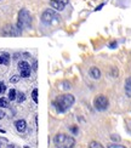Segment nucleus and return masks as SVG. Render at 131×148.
Here are the masks:
<instances>
[{
  "instance_id": "9d476101",
  "label": "nucleus",
  "mask_w": 131,
  "mask_h": 148,
  "mask_svg": "<svg viewBox=\"0 0 131 148\" xmlns=\"http://www.w3.org/2000/svg\"><path fill=\"white\" fill-rule=\"evenodd\" d=\"M10 62V55L8 52L0 53V64H9Z\"/></svg>"
},
{
  "instance_id": "6ab92c4d",
  "label": "nucleus",
  "mask_w": 131,
  "mask_h": 148,
  "mask_svg": "<svg viewBox=\"0 0 131 148\" xmlns=\"http://www.w3.org/2000/svg\"><path fill=\"white\" fill-rule=\"evenodd\" d=\"M5 90H6V88H5L4 83H1V82H0V94H1V92H4Z\"/></svg>"
},
{
  "instance_id": "2eb2a0df",
  "label": "nucleus",
  "mask_w": 131,
  "mask_h": 148,
  "mask_svg": "<svg viewBox=\"0 0 131 148\" xmlns=\"http://www.w3.org/2000/svg\"><path fill=\"white\" fill-rule=\"evenodd\" d=\"M0 107H3V108L9 107V101L6 100L5 97H1V98H0Z\"/></svg>"
},
{
  "instance_id": "423d86ee",
  "label": "nucleus",
  "mask_w": 131,
  "mask_h": 148,
  "mask_svg": "<svg viewBox=\"0 0 131 148\" xmlns=\"http://www.w3.org/2000/svg\"><path fill=\"white\" fill-rule=\"evenodd\" d=\"M18 69H20L22 78H28L30 75V66L26 61H21V62L18 63Z\"/></svg>"
},
{
  "instance_id": "1a4fd4ad",
  "label": "nucleus",
  "mask_w": 131,
  "mask_h": 148,
  "mask_svg": "<svg viewBox=\"0 0 131 148\" xmlns=\"http://www.w3.org/2000/svg\"><path fill=\"white\" fill-rule=\"evenodd\" d=\"M89 73H90V77L92 79H99V77H101V72H99V69L97 68V67H92V68H90Z\"/></svg>"
},
{
  "instance_id": "7ed1b4c3",
  "label": "nucleus",
  "mask_w": 131,
  "mask_h": 148,
  "mask_svg": "<svg viewBox=\"0 0 131 148\" xmlns=\"http://www.w3.org/2000/svg\"><path fill=\"white\" fill-rule=\"evenodd\" d=\"M30 23H32V16L26 10L22 9L18 14V20H17V28L18 29H24L30 27Z\"/></svg>"
},
{
  "instance_id": "0eeeda50",
  "label": "nucleus",
  "mask_w": 131,
  "mask_h": 148,
  "mask_svg": "<svg viewBox=\"0 0 131 148\" xmlns=\"http://www.w3.org/2000/svg\"><path fill=\"white\" fill-rule=\"evenodd\" d=\"M68 3H69V0H51L50 5H51V8H53L56 11H62Z\"/></svg>"
},
{
  "instance_id": "412c9836",
  "label": "nucleus",
  "mask_w": 131,
  "mask_h": 148,
  "mask_svg": "<svg viewBox=\"0 0 131 148\" xmlns=\"http://www.w3.org/2000/svg\"><path fill=\"white\" fill-rule=\"evenodd\" d=\"M63 86H64L63 89H67V90H68V89H71V88H69V84H68V83H64V84H63Z\"/></svg>"
},
{
  "instance_id": "4be33fe9",
  "label": "nucleus",
  "mask_w": 131,
  "mask_h": 148,
  "mask_svg": "<svg viewBox=\"0 0 131 148\" xmlns=\"http://www.w3.org/2000/svg\"><path fill=\"white\" fill-rule=\"evenodd\" d=\"M4 116H5L4 112H3V110H0V119H3V118H4Z\"/></svg>"
},
{
  "instance_id": "9b49d317",
  "label": "nucleus",
  "mask_w": 131,
  "mask_h": 148,
  "mask_svg": "<svg viewBox=\"0 0 131 148\" xmlns=\"http://www.w3.org/2000/svg\"><path fill=\"white\" fill-rule=\"evenodd\" d=\"M125 94L128 95V97H131V77L128 78L125 82Z\"/></svg>"
},
{
  "instance_id": "aec40b11",
  "label": "nucleus",
  "mask_w": 131,
  "mask_h": 148,
  "mask_svg": "<svg viewBox=\"0 0 131 148\" xmlns=\"http://www.w3.org/2000/svg\"><path fill=\"white\" fill-rule=\"evenodd\" d=\"M36 68H38V63H36L35 61H34V63H33V68H32V69H33V71H36Z\"/></svg>"
},
{
  "instance_id": "f257e3e1",
  "label": "nucleus",
  "mask_w": 131,
  "mask_h": 148,
  "mask_svg": "<svg viewBox=\"0 0 131 148\" xmlns=\"http://www.w3.org/2000/svg\"><path fill=\"white\" fill-rule=\"evenodd\" d=\"M74 101H75L74 96L68 94V95H61L58 97H56V100L52 102V104H53V107L57 112L63 113L74 103Z\"/></svg>"
},
{
  "instance_id": "f3484780",
  "label": "nucleus",
  "mask_w": 131,
  "mask_h": 148,
  "mask_svg": "<svg viewBox=\"0 0 131 148\" xmlns=\"http://www.w3.org/2000/svg\"><path fill=\"white\" fill-rule=\"evenodd\" d=\"M108 148H126V147H124L121 145H115V143H112L108 146Z\"/></svg>"
},
{
  "instance_id": "6e6552de",
  "label": "nucleus",
  "mask_w": 131,
  "mask_h": 148,
  "mask_svg": "<svg viewBox=\"0 0 131 148\" xmlns=\"http://www.w3.org/2000/svg\"><path fill=\"white\" fill-rule=\"evenodd\" d=\"M15 126H16V129H17V131L23 132L24 130H26V127H27V123L24 121L23 119H21V120H17V121L15 123Z\"/></svg>"
},
{
  "instance_id": "20e7f679",
  "label": "nucleus",
  "mask_w": 131,
  "mask_h": 148,
  "mask_svg": "<svg viewBox=\"0 0 131 148\" xmlns=\"http://www.w3.org/2000/svg\"><path fill=\"white\" fill-rule=\"evenodd\" d=\"M60 21V16L56 14L55 10H46L41 15V22L45 24H52Z\"/></svg>"
},
{
  "instance_id": "dca6fc26",
  "label": "nucleus",
  "mask_w": 131,
  "mask_h": 148,
  "mask_svg": "<svg viewBox=\"0 0 131 148\" xmlns=\"http://www.w3.org/2000/svg\"><path fill=\"white\" fill-rule=\"evenodd\" d=\"M32 98H33V101L38 103V90L34 89L33 92H32Z\"/></svg>"
},
{
  "instance_id": "b1692460",
  "label": "nucleus",
  "mask_w": 131,
  "mask_h": 148,
  "mask_svg": "<svg viewBox=\"0 0 131 148\" xmlns=\"http://www.w3.org/2000/svg\"><path fill=\"white\" fill-rule=\"evenodd\" d=\"M9 148H16V147H15L14 145H10V146H9Z\"/></svg>"
},
{
  "instance_id": "f03ea898",
  "label": "nucleus",
  "mask_w": 131,
  "mask_h": 148,
  "mask_svg": "<svg viewBox=\"0 0 131 148\" xmlns=\"http://www.w3.org/2000/svg\"><path fill=\"white\" fill-rule=\"evenodd\" d=\"M53 143L57 148H73L75 146V140L64 134H58L53 137Z\"/></svg>"
},
{
  "instance_id": "ddd939ff",
  "label": "nucleus",
  "mask_w": 131,
  "mask_h": 148,
  "mask_svg": "<svg viewBox=\"0 0 131 148\" xmlns=\"http://www.w3.org/2000/svg\"><path fill=\"white\" fill-rule=\"evenodd\" d=\"M89 148H104L99 142H96V141H92V142H90L89 145Z\"/></svg>"
},
{
  "instance_id": "39448f33",
  "label": "nucleus",
  "mask_w": 131,
  "mask_h": 148,
  "mask_svg": "<svg viewBox=\"0 0 131 148\" xmlns=\"http://www.w3.org/2000/svg\"><path fill=\"white\" fill-rule=\"evenodd\" d=\"M108 103H109L108 98L106 97L104 95H98L95 98V101H93V106H95V108L97 110H104V109H107Z\"/></svg>"
},
{
  "instance_id": "f8f14e48",
  "label": "nucleus",
  "mask_w": 131,
  "mask_h": 148,
  "mask_svg": "<svg viewBox=\"0 0 131 148\" xmlns=\"http://www.w3.org/2000/svg\"><path fill=\"white\" fill-rule=\"evenodd\" d=\"M16 96H17L16 90H15V89H11V90H10V92H9V100H10V101L16 100Z\"/></svg>"
},
{
  "instance_id": "5701e85b",
  "label": "nucleus",
  "mask_w": 131,
  "mask_h": 148,
  "mask_svg": "<svg viewBox=\"0 0 131 148\" xmlns=\"http://www.w3.org/2000/svg\"><path fill=\"white\" fill-rule=\"evenodd\" d=\"M109 46H110V47H115V46H117V42H115V41H114V42H112Z\"/></svg>"
},
{
  "instance_id": "4468645a",
  "label": "nucleus",
  "mask_w": 131,
  "mask_h": 148,
  "mask_svg": "<svg viewBox=\"0 0 131 148\" xmlns=\"http://www.w3.org/2000/svg\"><path fill=\"white\" fill-rule=\"evenodd\" d=\"M16 98H17V102H23L24 100H26V95L23 94V92H17V96H16Z\"/></svg>"
},
{
  "instance_id": "a211bd4d",
  "label": "nucleus",
  "mask_w": 131,
  "mask_h": 148,
  "mask_svg": "<svg viewBox=\"0 0 131 148\" xmlns=\"http://www.w3.org/2000/svg\"><path fill=\"white\" fill-rule=\"evenodd\" d=\"M18 80H20V77H18V75H14V77L10 79V82H11V83H17Z\"/></svg>"
}]
</instances>
